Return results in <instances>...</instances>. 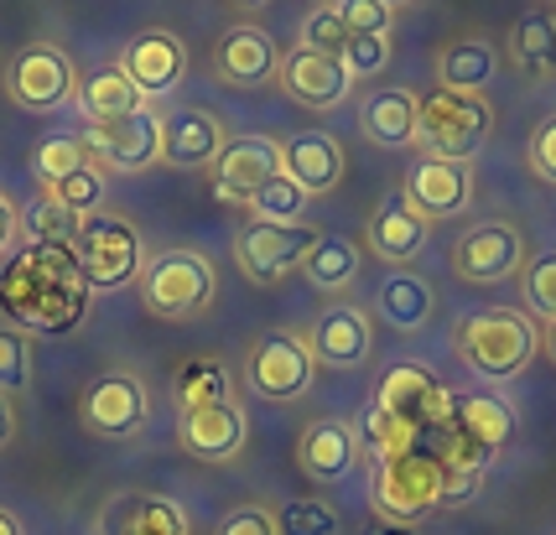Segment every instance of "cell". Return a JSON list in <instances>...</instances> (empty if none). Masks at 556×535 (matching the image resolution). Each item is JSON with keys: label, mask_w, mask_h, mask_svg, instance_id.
<instances>
[{"label": "cell", "mask_w": 556, "mask_h": 535, "mask_svg": "<svg viewBox=\"0 0 556 535\" xmlns=\"http://www.w3.org/2000/svg\"><path fill=\"white\" fill-rule=\"evenodd\" d=\"M94 302V286L78 266L73 240H31L0 270V317L26 339L73 333Z\"/></svg>", "instance_id": "cell-1"}, {"label": "cell", "mask_w": 556, "mask_h": 535, "mask_svg": "<svg viewBox=\"0 0 556 535\" xmlns=\"http://www.w3.org/2000/svg\"><path fill=\"white\" fill-rule=\"evenodd\" d=\"M453 348H458V359L479 380L500 385V380L526 374V365H531L535 348H541V328L526 313H515V307H484V313H468L458 322Z\"/></svg>", "instance_id": "cell-2"}, {"label": "cell", "mask_w": 556, "mask_h": 535, "mask_svg": "<svg viewBox=\"0 0 556 535\" xmlns=\"http://www.w3.org/2000/svg\"><path fill=\"white\" fill-rule=\"evenodd\" d=\"M141 307L162 322H193L218 296V276L198 250H162L141 266Z\"/></svg>", "instance_id": "cell-3"}, {"label": "cell", "mask_w": 556, "mask_h": 535, "mask_svg": "<svg viewBox=\"0 0 556 535\" xmlns=\"http://www.w3.org/2000/svg\"><path fill=\"white\" fill-rule=\"evenodd\" d=\"M489 130H494V104L484 94H447V89H427L421 94L416 147L427 151V156L473 162L484 151Z\"/></svg>", "instance_id": "cell-4"}, {"label": "cell", "mask_w": 556, "mask_h": 535, "mask_svg": "<svg viewBox=\"0 0 556 535\" xmlns=\"http://www.w3.org/2000/svg\"><path fill=\"white\" fill-rule=\"evenodd\" d=\"M442 488H447V468L437 462V453L412 447V453H395L375 468V510L386 514L390 525L412 531L416 520L442 510Z\"/></svg>", "instance_id": "cell-5"}, {"label": "cell", "mask_w": 556, "mask_h": 535, "mask_svg": "<svg viewBox=\"0 0 556 535\" xmlns=\"http://www.w3.org/2000/svg\"><path fill=\"white\" fill-rule=\"evenodd\" d=\"M73 250H78V266H84L94 292H121L146 266L141 234H136V224H125L121 214H89V219H78Z\"/></svg>", "instance_id": "cell-6"}, {"label": "cell", "mask_w": 556, "mask_h": 535, "mask_svg": "<svg viewBox=\"0 0 556 535\" xmlns=\"http://www.w3.org/2000/svg\"><path fill=\"white\" fill-rule=\"evenodd\" d=\"M244 380L250 390L270 400V406H287V400H302L317 380V365L307 354V339L302 333H287V328H270L250 343L244 354Z\"/></svg>", "instance_id": "cell-7"}, {"label": "cell", "mask_w": 556, "mask_h": 535, "mask_svg": "<svg viewBox=\"0 0 556 535\" xmlns=\"http://www.w3.org/2000/svg\"><path fill=\"white\" fill-rule=\"evenodd\" d=\"M146 416H151V395H146V380L130 374V369H110V374L89 380L84 395H78L84 432H94V437H104V442L136 437L146 426Z\"/></svg>", "instance_id": "cell-8"}, {"label": "cell", "mask_w": 556, "mask_h": 535, "mask_svg": "<svg viewBox=\"0 0 556 535\" xmlns=\"http://www.w3.org/2000/svg\"><path fill=\"white\" fill-rule=\"evenodd\" d=\"M84 151L99 171H136L156 167L162 162V110H136V115H121V120H99L84 130Z\"/></svg>", "instance_id": "cell-9"}, {"label": "cell", "mask_w": 556, "mask_h": 535, "mask_svg": "<svg viewBox=\"0 0 556 535\" xmlns=\"http://www.w3.org/2000/svg\"><path fill=\"white\" fill-rule=\"evenodd\" d=\"M5 94L16 99L22 110H31V115H52V110L78 99V68H73V58L63 48L31 42L5 68Z\"/></svg>", "instance_id": "cell-10"}, {"label": "cell", "mask_w": 556, "mask_h": 535, "mask_svg": "<svg viewBox=\"0 0 556 535\" xmlns=\"http://www.w3.org/2000/svg\"><path fill=\"white\" fill-rule=\"evenodd\" d=\"M375 406L386 416H395L401 426H412V432H442L447 426V416H453V390H442L427 365H390L380 390H375Z\"/></svg>", "instance_id": "cell-11"}, {"label": "cell", "mask_w": 556, "mask_h": 535, "mask_svg": "<svg viewBox=\"0 0 556 535\" xmlns=\"http://www.w3.org/2000/svg\"><path fill=\"white\" fill-rule=\"evenodd\" d=\"M317 229L313 224H244L235 240V260L255 286H276L291 270H302V260L313 255Z\"/></svg>", "instance_id": "cell-12"}, {"label": "cell", "mask_w": 556, "mask_h": 535, "mask_svg": "<svg viewBox=\"0 0 556 535\" xmlns=\"http://www.w3.org/2000/svg\"><path fill=\"white\" fill-rule=\"evenodd\" d=\"M526 270V234L509 219L473 224L458 244H453V276L473 281V286H500L509 276Z\"/></svg>", "instance_id": "cell-13"}, {"label": "cell", "mask_w": 556, "mask_h": 535, "mask_svg": "<svg viewBox=\"0 0 556 535\" xmlns=\"http://www.w3.org/2000/svg\"><path fill=\"white\" fill-rule=\"evenodd\" d=\"M473 193H479L473 162H447V156H421V162L406 171V182H401V198H406L427 224L468 214V208H473Z\"/></svg>", "instance_id": "cell-14"}, {"label": "cell", "mask_w": 556, "mask_h": 535, "mask_svg": "<svg viewBox=\"0 0 556 535\" xmlns=\"http://www.w3.org/2000/svg\"><path fill=\"white\" fill-rule=\"evenodd\" d=\"M302 339H307V354H313L317 369H359V365H369V354H375L369 313L354 307V302H328Z\"/></svg>", "instance_id": "cell-15"}, {"label": "cell", "mask_w": 556, "mask_h": 535, "mask_svg": "<svg viewBox=\"0 0 556 535\" xmlns=\"http://www.w3.org/2000/svg\"><path fill=\"white\" fill-rule=\"evenodd\" d=\"M281 58H287V52L276 48V37H270L266 26L240 22L214 42V74L224 78L229 89H266V84H276V74H281Z\"/></svg>", "instance_id": "cell-16"}, {"label": "cell", "mask_w": 556, "mask_h": 535, "mask_svg": "<svg viewBox=\"0 0 556 535\" xmlns=\"http://www.w3.org/2000/svg\"><path fill=\"white\" fill-rule=\"evenodd\" d=\"M177 442L198 462H235L244 453V442H250V416H244L240 400H218V406L182 411Z\"/></svg>", "instance_id": "cell-17"}, {"label": "cell", "mask_w": 556, "mask_h": 535, "mask_svg": "<svg viewBox=\"0 0 556 535\" xmlns=\"http://www.w3.org/2000/svg\"><path fill=\"white\" fill-rule=\"evenodd\" d=\"M276 84L287 89V99H296L302 110H317V115L349 104V94H354V78H349V68H343L339 58L307 52V48H291L287 58H281Z\"/></svg>", "instance_id": "cell-18"}, {"label": "cell", "mask_w": 556, "mask_h": 535, "mask_svg": "<svg viewBox=\"0 0 556 535\" xmlns=\"http://www.w3.org/2000/svg\"><path fill=\"white\" fill-rule=\"evenodd\" d=\"M208 171H214L218 203L244 208V198L255 188H266L270 177L281 171V141H270V136H229V147L218 151V162Z\"/></svg>", "instance_id": "cell-19"}, {"label": "cell", "mask_w": 556, "mask_h": 535, "mask_svg": "<svg viewBox=\"0 0 556 535\" xmlns=\"http://www.w3.org/2000/svg\"><path fill=\"white\" fill-rule=\"evenodd\" d=\"M229 147V130L218 120L214 110L203 104H182L162 115V162L177 171H198V167H214L218 151Z\"/></svg>", "instance_id": "cell-20"}, {"label": "cell", "mask_w": 556, "mask_h": 535, "mask_svg": "<svg viewBox=\"0 0 556 535\" xmlns=\"http://www.w3.org/2000/svg\"><path fill=\"white\" fill-rule=\"evenodd\" d=\"M115 68H121L146 99H162L188 74V48H182V37H172V31H141V37H130L121 48V63H115Z\"/></svg>", "instance_id": "cell-21"}, {"label": "cell", "mask_w": 556, "mask_h": 535, "mask_svg": "<svg viewBox=\"0 0 556 535\" xmlns=\"http://www.w3.org/2000/svg\"><path fill=\"white\" fill-rule=\"evenodd\" d=\"M500 74V42L489 31H463V37H447L432 58V78L437 89L447 94H484Z\"/></svg>", "instance_id": "cell-22"}, {"label": "cell", "mask_w": 556, "mask_h": 535, "mask_svg": "<svg viewBox=\"0 0 556 535\" xmlns=\"http://www.w3.org/2000/svg\"><path fill=\"white\" fill-rule=\"evenodd\" d=\"M427 240H432V224L421 219V214H416L401 193H390L386 203L375 208L369 229H364V250H369L375 260H386L390 270L412 266L416 255L427 250Z\"/></svg>", "instance_id": "cell-23"}, {"label": "cell", "mask_w": 556, "mask_h": 535, "mask_svg": "<svg viewBox=\"0 0 556 535\" xmlns=\"http://www.w3.org/2000/svg\"><path fill=\"white\" fill-rule=\"evenodd\" d=\"M281 171H287L307 198H328V193H339L343 171H349V156H343V147L328 130H302V136L281 141Z\"/></svg>", "instance_id": "cell-24"}, {"label": "cell", "mask_w": 556, "mask_h": 535, "mask_svg": "<svg viewBox=\"0 0 556 535\" xmlns=\"http://www.w3.org/2000/svg\"><path fill=\"white\" fill-rule=\"evenodd\" d=\"M500 63H509L526 78H552L556 74V11L552 5H531L509 22L505 42H500Z\"/></svg>", "instance_id": "cell-25"}, {"label": "cell", "mask_w": 556, "mask_h": 535, "mask_svg": "<svg viewBox=\"0 0 556 535\" xmlns=\"http://www.w3.org/2000/svg\"><path fill=\"white\" fill-rule=\"evenodd\" d=\"M354 462H359V432L343 421H313L296 437V468L313 484H343L354 473Z\"/></svg>", "instance_id": "cell-26"}, {"label": "cell", "mask_w": 556, "mask_h": 535, "mask_svg": "<svg viewBox=\"0 0 556 535\" xmlns=\"http://www.w3.org/2000/svg\"><path fill=\"white\" fill-rule=\"evenodd\" d=\"M416 115H421V94H412V89H375L359 104V130L364 141H375L380 151H412Z\"/></svg>", "instance_id": "cell-27"}, {"label": "cell", "mask_w": 556, "mask_h": 535, "mask_svg": "<svg viewBox=\"0 0 556 535\" xmlns=\"http://www.w3.org/2000/svg\"><path fill=\"white\" fill-rule=\"evenodd\" d=\"M447 426L463 432L468 442H479L484 453H500L515 437V406L494 390H453V416Z\"/></svg>", "instance_id": "cell-28"}, {"label": "cell", "mask_w": 556, "mask_h": 535, "mask_svg": "<svg viewBox=\"0 0 556 535\" xmlns=\"http://www.w3.org/2000/svg\"><path fill=\"white\" fill-rule=\"evenodd\" d=\"M375 313L386 317L395 333H421L437 317V286L427 276H416L412 266L390 270L386 281L375 286Z\"/></svg>", "instance_id": "cell-29"}, {"label": "cell", "mask_w": 556, "mask_h": 535, "mask_svg": "<svg viewBox=\"0 0 556 535\" xmlns=\"http://www.w3.org/2000/svg\"><path fill=\"white\" fill-rule=\"evenodd\" d=\"M110 535H193L188 514L167 494H125L110 510Z\"/></svg>", "instance_id": "cell-30"}, {"label": "cell", "mask_w": 556, "mask_h": 535, "mask_svg": "<svg viewBox=\"0 0 556 535\" xmlns=\"http://www.w3.org/2000/svg\"><path fill=\"white\" fill-rule=\"evenodd\" d=\"M359 266H364V255H359V244L349 240V234H317L313 255L302 260V276L313 281L317 292L339 296V292H349V286L359 281Z\"/></svg>", "instance_id": "cell-31"}, {"label": "cell", "mask_w": 556, "mask_h": 535, "mask_svg": "<svg viewBox=\"0 0 556 535\" xmlns=\"http://www.w3.org/2000/svg\"><path fill=\"white\" fill-rule=\"evenodd\" d=\"M78 104H84V115H89V125L99 120H121V115H136V110H146L151 99L130 84V78L121 74V68H99L94 78H84L78 84Z\"/></svg>", "instance_id": "cell-32"}, {"label": "cell", "mask_w": 556, "mask_h": 535, "mask_svg": "<svg viewBox=\"0 0 556 535\" xmlns=\"http://www.w3.org/2000/svg\"><path fill=\"white\" fill-rule=\"evenodd\" d=\"M177 406L182 411H198V406H218V400H235V380H229V365L214 359V354H198L188 365L177 369Z\"/></svg>", "instance_id": "cell-33"}, {"label": "cell", "mask_w": 556, "mask_h": 535, "mask_svg": "<svg viewBox=\"0 0 556 535\" xmlns=\"http://www.w3.org/2000/svg\"><path fill=\"white\" fill-rule=\"evenodd\" d=\"M244 214H250V224H302L307 193L291 182L287 171H276L266 188H255V193L244 198Z\"/></svg>", "instance_id": "cell-34"}, {"label": "cell", "mask_w": 556, "mask_h": 535, "mask_svg": "<svg viewBox=\"0 0 556 535\" xmlns=\"http://www.w3.org/2000/svg\"><path fill=\"white\" fill-rule=\"evenodd\" d=\"M520 307L535 328L556 322V255H535L520 270Z\"/></svg>", "instance_id": "cell-35"}, {"label": "cell", "mask_w": 556, "mask_h": 535, "mask_svg": "<svg viewBox=\"0 0 556 535\" xmlns=\"http://www.w3.org/2000/svg\"><path fill=\"white\" fill-rule=\"evenodd\" d=\"M42 198H52L68 219H89V214H99V203H104V171L89 162V167H78L73 177L42 188Z\"/></svg>", "instance_id": "cell-36"}, {"label": "cell", "mask_w": 556, "mask_h": 535, "mask_svg": "<svg viewBox=\"0 0 556 535\" xmlns=\"http://www.w3.org/2000/svg\"><path fill=\"white\" fill-rule=\"evenodd\" d=\"M78 167H89L84 136H52V141H42V147L31 151V171H37V182H42V188H52V182L73 177Z\"/></svg>", "instance_id": "cell-37"}, {"label": "cell", "mask_w": 556, "mask_h": 535, "mask_svg": "<svg viewBox=\"0 0 556 535\" xmlns=\"http://www.w3.org/2000/svg\"><path fill=\"white\" fill-rule=\"evenodd\" d=\"M276 531L281 535H339V510L323 499H287L276 510Z\"/></svg>", "instance_id": "cell-38"}, {"label": "cell", "mask_w": 556, "mask_h": 535, "mask_svg": "<svg viewBox=\"0 0 556 535\" xmlns=\"http://www.w3.org/2000/svg\"><path fill=\"white\" fill-rule=\"evenodd\" d=\"M31 385V339L0 322V395H22Z\"/></svg>", "instance_id": "cell-39"}, {"label": "cell", "mask_w": 556, "mask_h": 535, "mask_svg": "<svg viewBox=\"0 0 556 535\" xmlns=\"http://www.w3.org/2000/svg\"><path fill=\"white\" fill-rule=\"evenodd\" d=\"M364 447L386 462V458H395V453H412V447H421V432L401 426V421H395V416H386L380 406H369V416H364Z\"/></svg>", "instance_id": "cell-40"}, {"label": "cell", "mask_w": 556, "mask_h": 535, "mask_svg": "<svg viewBox=\"0 0 556 535\" xmlns=\"http://www.w3.org/2000/svg\"><path fill=\"white\" fill-rule=\"evenodd\" d=\"M390 58H395V48H390L386 31H369V37H349V48L339 52V63L349 68V78H354V84H359V78L386 74Z\"/></svg>", "instance_id": "cell-41"}, {"label": "cell", "mask_w": 556, "mask_h": 535, "mask_svg": "<svg viewBox=\"0 0 556 535\" xmlns=\"http://www.w3.org/2000/svg\"><path fill=\"white\" fill-rule=\"evenodd\" d=\"M296 48H307V52H328V58H339V52L349 48V26H343V16L333 11V5H317L313 16L302 22V31H296Z\"/></svg>", "instance_id": "cell-42"}, {"label": "cell", "mask_w": 556, "mask_h": 535, "mask_svg": "<svg viewBox=\"0 0 556 535\" xmlns=\"http://www.w3.org/2000/svg\"><path fill=\"white\" fill-rule=\"evenodd\" d=\"M333 11L343 16L349 37H369V31H395V11L380 5V0H333Z\"/></svg>", "instance_id": "cell-43"}, {"label": "cell", "mask_w": 556, "mask_h": 535, "mask_svg": "<svg viewBox=\"0 0 556 535\" xmlns=\"http://www.w3.org/2000/svg\"><path fill=\"white\" fill-rule=\"evenodd\" d=\"M22 229H26V244H31V240H73L78 219H68V214H63L52 198H37V203L22 214Z\"/></svg>", "instance_id": "cell-44"}, {"label": "cell", "mask_w": 556, "mask_h": 535, "mask_svg": "<svg viewBox=\"0 0 556 535\" xmlns=\"http://www.w3.org/2000/svg\"><path fill=\"white\" fill-rule=\"evenodd\" d=\"M214 535H281V531H276V510H266V505H240V510H229L218 520Z\"/></svg>", "instance_id": "cell-45"}, {"label": "cell", "mask_w": 556, "mask_h": 535, "mask_svg": "<svg viewBox=\"0 0 556 535\" xmlns=\"http://www.w3.org/2000/svg\"><path fill=\"white\" fill-rule=\"evenodd\" d=\"M526 162H531V171L546 188H556V115H546V120L535 125L531 147H526Z\"/></svg>", "instance_id": "cell-46"}, {"label": "cell", "mask_w": 556, "mask_h": 535, "mask_svg": "<svg viewBox=\"0 0 556 535\" xmlns=\"http://www.w3.org/2000/svg\"><path fill=\"white\" fill-rule=\"evenodd\" d=\"M484 488V473H458V468H447V488H442V510H458L468 505L473 494Z\"/></svg>", "instance_id": "cell-47"}, {"label": "cell", "mask_w": 556, "mask_h": 535, "mask_svg": "<svg viewBox=\"0 0 556 535\" xmlns=\"http://www.w3.org/2000/svg\"><path fill=\"white\" fill-rule=\"evenodd\" d=\"M11 244H16V203L0 193V255H11Z\"/></svg>", "instance_id": "cell-48"}, {"label": "cell", "mask_w": 556, "mask_h": 535, "mask_svg": "<svg viewBox=\"0 0 556 535\" xmlns=\"http://www.w3.org/2000/svg\"><path fill=\"white\" fill-rule=\"evenodd\" d=\"M16 442V406H11V395H0V453Z\"/></svg>", "instance_id": "cell-49"}, {"label": "cell", "mask_w": 556, "mask_h": 535, "mask_svg": "<svg viewBox=\"0 0 556 535\" xmlns=\"http://www.w3.org/2000/svg\"><path fill=\"white\" fill-rule=\"evenodd\" d=\"M224 5H235V11H244V16H250V11H266L270 0H224Z\"/></svg>", "instance_id": "cell-50"}, {"label": "cell", "mask_w": 556, "mask_h": 535, "mask_svg": "<svg viewBox=\"0 0 556 535\" xmlns=\"http://www.w3.org/2000/svg\"><path fill=\"white\" fill-rule=\"evenodd\" d=\"M541 348L556 359V322H546V328H541Z\"/></svg>", "instance_id": "cell-51"}, {"label": "cell", "mask_w": 556, "mask_h": 535, "mask_svg": "<svg viewBox=\"0 0 556 535\" xmlns=\"http://www.w3.org/2000/svg\"><path fill=\"white\" fill-rule=\"evenodd\" d=\"M0 535H26V531L16 525V514H5V510H0Z\"/></svg>", "instance_id": "cell-52"}, {"label": "cell", "mask_w": 556, "mask_h": 535, "mask_svg": "<svg viewBox=\"0 0 556 535\" xmlns=\"http://www.w3.org/2000/svg\"><path fill=\"white\" fill-rule=\"evenodd\" d=\"M380 5H390V11H401V5H412V0H380Z\"/></svg>", "instance_id": "cell-53"}, {"label": "cell", "mask_w": 556, "mask_h": 535, "mask_svg": "<svg viewBox=\"0 0 556 535\" xmlns=\"http://www.w3.org/2000/svg\"><path fill=\"white\" fill-rule=\"evenodd\" d=\"M386 535H412V531H406V525H390V531Z\"/></svg>", "instance_id": "cell-54"}, {"label": "cell", "mask_w": 556, "mask_h": 535, "mask_svg": "<svg viewBox=\"0 0 556 535\" xmlns=\"http://www.w3.org/2000/svg\"><path fill=\"white\" fill-rule=\"evenodd\" d=\"M546 5H552V11H556V0H546Z\"/></svg>", "instance_id": "cell-55"}]
</instances>
